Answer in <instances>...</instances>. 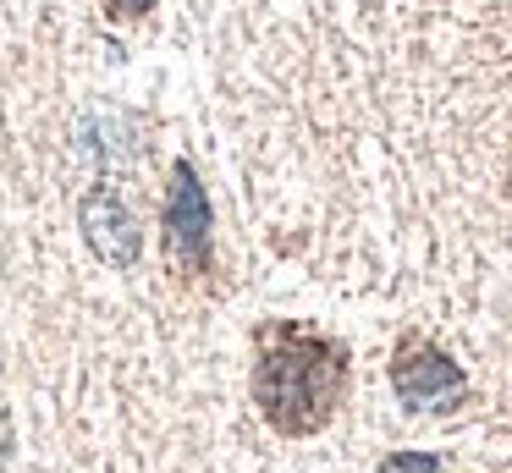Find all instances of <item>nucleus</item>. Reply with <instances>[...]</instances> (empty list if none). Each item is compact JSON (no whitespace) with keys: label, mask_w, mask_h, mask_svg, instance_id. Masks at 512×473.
Segmentation results:
<instances>
[{"label":"nucleus","mask_w":512,"mask_h":473,"mask_svg":"<svg viewBox=\"0 0 512 473\" xmlns=\"http://www.w3.org/2000/svg\"><path fill=\"white\" fill-rule=\"evenodd\" d=\"M386 374H391V391H397V402L408 407V413H446V407H457L468 396L463 363L435 347L424 330H408V336L391 347Z\"/></svg>","instance_id":"2"},{"label":"nucleus","mask_w":512,"mask_h":473,"mask_svg":"<svg viewBox=\"0 0 512 473\" xmlns=\"http://www.w3.org/2000/svg\"><path fill=\"white\" fill-rule=\"evenodd\" d=\"M166 253L182 264V275H210V242H215V209H210V193H204L193 160H177L171 165V182H166Z\"/></svg>","instance_id":"3"},{"label":"nucleus","mask_w":512,"mask_h":473,"mask_svg":"<svg viewBox=\"0 0 512 473\" xmlns=\"http://www.w3.org/2000/svg\"><path fill=\"white\" fill-rule=\"evenodd\" d=\"M78 220H83V242H89L105 264L127 270V264L138 259V220H133V209H127V198L116 193V182H94L89 193H83Z\"/></svg>","instance_id":"4"},{"label":"nucleus","mask_w":512,"mask_h":473,"mask_svg":"<svg viewBox=\"0 0 512 473\" xmlns=\"http://www.w3.org/2000/svg\"><path fill=\"white\" fill-rule=\"evenodd\" d=\"M6 440H12V418L0 413V451H6Z\"/></svg>","instance_id":"7"},{"label":"nucleus","mask_w":512,"mask_h":473,"mask_svg":"<svg viewBox=\"0 0 512 473\" xmlns=\"http://www.w3.org/2000/svg\"><path fill=\"white\" fill-rule=\"evenodd\" d=\"M111 11L122 22H138V17H149V11H155V0H111Z\"/></svg>","instance_id":"6"},{"label":"nucleus","mask_w":512,"mask_h":473,"mask_svg":"<svg viewBox=\"0 0 512 473\" xmlns=\"http://www.w3.org/2000/svg\"><path fill=\"white\" fill-rule=\"evenodd\" d=\"M353 385V352L331 330L303 319H270L254 341V407L276 435L303 440L320 435L347 402Z\"/></svg>","instance_id":"1"},{"label":"nucleus","mask_w":512,"mask_h":473,"mask_svg":"<svg viewBox=\"0 0 512 473\" xmlns=\"http://www.w3.org/2000/svg\"><path fill=\"white\" fill-rule=\"evenodd\" d=\"M375 473H446V462L435 451H391Z\"/></svg>","instance_id":"5"}]
</instances>
